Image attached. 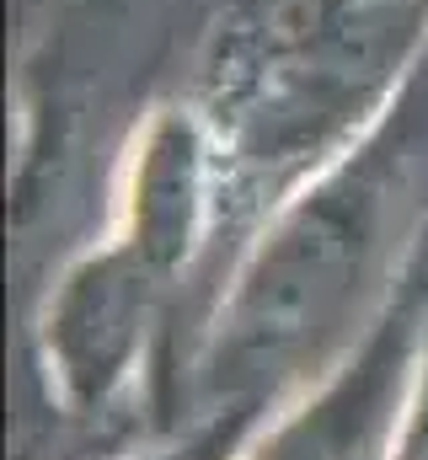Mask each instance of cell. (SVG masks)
<instances>
[{
  "mask_svg": "<svg viewBox=\"0 0 428 460\" xmlns=\"http://www.w3.org/2000/svg\"><path fill=\"white\" fill-rule=\"evenodd\" d=\"M424 220L428 65L246 252L204 338V412L257 418L337 369L397 300V262Z\"/></svg>",
  "mask_w": 428,
  "mask_h": 460,
  "instance_id": "1",
  "label": "cell"
},
{
  "mask_svg": "<svg viewBox=\"0 0 428 460\" xmlns=\"http://www.w3.org/2000/svg\"><path fill=\"white\" fill-rule=\"evenodd\" d=\"M428 0H311L290 27L284 65L268 70V102L246 113L241 161L252 177H279L306 161L380 97Z\"/></svg>",
  "mask_w": 428,
  "mask_h": 460,
  "instance_id": "2",
  "label": "cell"
},
{
  "mask_svg": "<svg viewBox=\"0 0 428 460\" xmlns=\"http://www.w3.org/2000/svg\"><path fill=\"white\" fill-rule=\"evenodd\" d=\"M428 332L424 295H397L337 369L306 385L241 460H391Z\"/></svg>",
  "mask_w": 428,
  "mask_h": 460,
  "instance_id": "3",
  "label": "cell"
},
{
  "mask_svg": "<svg viewBox=\"0 0 428 460\" xmlns=\"http://www.w3.org/2000/svg\"><path fill=\"white\" fill-rule=\"evenodd\" d=\"M166 279L172 273H161L123 235L118 246L86 257L59 284L54 311H49V364H54L70 407L92 412L123 385Z\"/></svg>",
  "mask_w": 428,
  "mask_h": 460,
  "instance_id": "4",
  "label": "cell"
},
{
  "mask_svg": "<svg viewBox=\"0 0 428 460\" xmlns=\"http://www.w3.org/2000/svg\"><path fill=\"white\" fill-rule=\"evenodd\" d=\"M204 220V145L193 123L161 118L145 139L134 199H129V241L161 268L177 273L193 252V235Z\"/></svg>",
  "mask_w": 428,
  "mask_h": 460,
  "instance_id": "5",
  "label": "cell"
},
{
  "mask_svg": "<svg viewBox=\"0 0 428 460\" xmlns=\"http://www.w3.org/2000/svg\"><path fill=\"white\" fill-rule=\"evenodd\" d=\"M246 429H252V418H241V412H204L188 439H177L145 460H241Z\"/></svg>",
  "mask_w": 428,
  "mask_h": 460,
  "instance_id": "6",
  "label": "cell"
},
{
  "mask_svg": "<svg viewBox=\"0 0 428 460\" xmlns=\"http://www.w3.org/2000/svg\"><path fill=\"white\" fill-rule=\"evenodd\" d=\"M391 460H428V332H424L418 380H413V396H407V412H402V429H397Z\"/></svg>",
  "mask_w": 428,
  "mask_h": 460,
  "instance_id": "7",
  "label": "cell"
}]
</instances>
